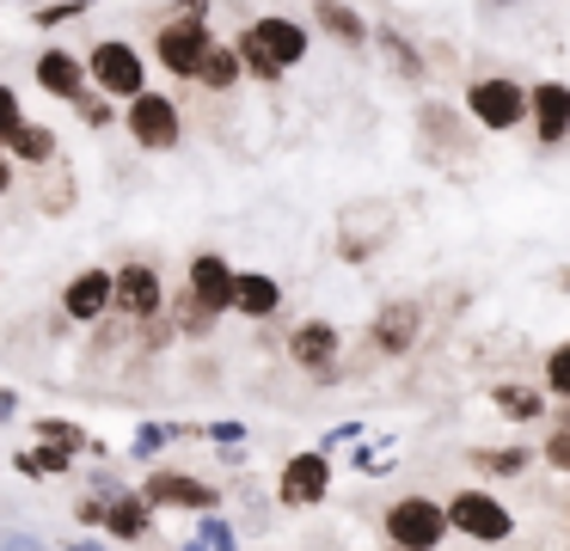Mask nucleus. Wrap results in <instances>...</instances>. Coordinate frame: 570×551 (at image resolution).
<instances>
[{
	"label": "nucleus",
	"instance_id": "1",
	"mask_svg": "<svg viewBox=\"0 0 570 551\" xmlns=\"http://www.w3.org/2000/svg\"><path fill=\"white\" fill-rule=\"evenodd\" d=\"M239 56H246V68L258 73V80H283V73L307 56V31H301L295 19H252L246 31H239Z\"/></svg>",
	"mask_w": 570,
	"mask_h": 551
},
{
	"label": "nucleus",
	"instance_id": "2",
	"mask_svg": "<svg viewBox=\"0 0 570 551\" xmlns=\"http://www.w3.org/2000/svg\"><path fill=\"white\" fill-rule=\"evenodd\" d=\"M160 61H166V73H185V80H197L203 73V61H209V49H215V37H209V24H203V12H185V19H166V31H160Z\"/></svg>",
	"mask_w": 570,
	"mask_h": 551
},
{
	"label": "nucleus",
	"instance_id": "3",
	"mask_svg": "<svg viewBox=\"0 0 570 551\" xmlns=\"http://www.w3.org/2000/svg\"><path fill=\"white\" fill-rule=\"evenodd\" d=\"M466 110L484 129H515V122L528 117V92H521L515 80H503V73H484V80L466 86Z\"/></svg>",
	"mask_w": 570,
	"mask_h": 551
},
{
	"label": "nucleus",
	"instance_id": "4",
	"mask_svg": "<svg viewBox=\"0 0 570 551\" xmlns=\"http://www.w3.org/2000/svg\"><path fill=\"white\" fill-rule=\"evenodd\" d=\"M448 509H435V502H423V496H405V502H393V514H386V533H393V545H411V551H430L435 539L448 533Z\"/></svg>",
	"mask_w": 570,
	"mask_h": 551
},
{
	"label": "nucleus",
	"instance_id": "5",
	"mask_svg": "<svg viewBox=\"0 0 570 551\" xmlns=\"http://www.w3.org/2000/svg\"><path fill=\"white\" fill-rule=\"evenodd\" d=\"M129 135H136L148 154L178 147V105L166 92H136V98H129Z\"/></svg>",
	"mask_w": 570,
	"mask_h": 551
},
{
	"label": "nucleus",
	"instance_id": "6",
	"mask_svg": "<svg viewBox=\"0 0 570 551\" xmlns=\"http://www.w3.org/2000/svg\"><path fill=\"white\" fill-rule=\"evenodd\" d=\"M92 80H99V92H111V98H136L141 92V56L124 43V37H105L99 49H92Z\"/></svg>",
	"mask_w": 570,
	"mask_h": 551
},
{
	"label": "nucleus",
	"instance_id": "7",
	"mask_svg": "<svg viewBox=\"0 0 570 551\" xmlns=\"http://www.w3.org/2000/svg\"><path fill=\"white\" fill-rule=\"evenodd\" d=\"M448 521L460 527L466 539H509V509L497 496H484V490H460L454 502H448Z\"/></svg>",
	"mask_w": 570,
	"mask_h": 551
},
{
	"label": "nucleus",
	"instance_id": "8",
	"mask_svg": "<svg viewBox=\"0 0 570 551\" xmlns=\"http://www.w3.org/2000/svg\"><path fill=\"white\" fill-rule=\"evenodd\" d=\"M141 496L160 502V509H209L215 484H203V478H190V472H154L148 484H141Z\"/></svg>",
	"mask_w": 570,
	"mask_h": 551
},
{
	"label": "nucleus",
	"instance_id": "9",
	"mask_svg": "<svg viewBox=\"0 0 570 551\" xmlns=\"http://www.w3.org/2000/svg\"><path fill=\"white\" fill-rule=\"evenodd\" d=\"M160 301H166V288H160V276H154L148 264H124V269H117V306H124L129 318H154V313H160Z\"/></svg>",
	"mask_w": 570,
	"mask_h": 551
},
{
	"label": "nucleus",
	"instance_id": "10",
	"mask_svg": "<svg viewBox=\"0 0 570 551\" xmlns=\"http://www.w3.org/2000/svg\"><path fill=\"white\" fill-rule=\"evenodd\" d=\"M234 288H239V276L222 264V257H197V264H190V301H197L203 313L234 306Z\"/></svg>",
	"mask_w": 570,
	"mask_h": 551
},
{
	"label": "nucleus",
	"instance_id": "11",
	"mask_svg": "<svg viewBox=\"0 0 570 551\" xmlns=\"http://www.w3.org/2000/svg\"><path fill=\"white\" fill-rule=\"evenodd\" d=\"M325 478H332L325 453H301V460H288V472H283V502H288V509H307V502H320V496H325Z\"/></svg>",
	"mask_w": 570,
	"mask_h": 551
},
{
	"label": "nucleus",
	"instance_id": "12",
	"mask_svg": "<svg viewBox=\"0 0 570 551\" xmlns=\"http://www.w3.org/2000/svg\"><path fill=\"white\" fill-rule=\"evenodd\" d=\"M533 129H540V141H564L570 135V86L564 80L533 86Z\"/></svg>",
	"mask_w": 570,
	"mask_h": 551
},
{
	"label": "nucleus",
	"instance_id": "13",
	"mask_svg": "<svg viewBox=\"0 0 570 551\" xmlns=\"http://www.w3.org/2000/svg\"><path fill=\"white\" fill-rule=\"evenodd\" d=\"M87 61H75V56H68V49H43V56H38V86H43V92H50V98H80V92H87Z\"/></svg>",
	"mask_w": 570,
	"mask_h": 551
},
{
	"label": "nucleus",
	"instance_id": "14",
	"mask_svg": "<svg viewBox=\"0 0 570 551\" xmlns=\"http://www.w3.org/2000/svg\"><path fill=\"white\" fill-rule=\"evenodd\" d=\"M117 294V276H105V269H87V276L68 282V318H99L105 306H111Z\"/></svg>",
	"mask_w": 570,
	"mask_h": 551
},
{
	"label": "nucleus",
	"instance_id": "15",
	"mask_svg": "<svg viewBox=\"0 0 570 551\" xmlns=\"http://www.w3.org/2000/svg\"><path fill=\"white\" fill-rule=\"evenodd\" d=\"M417 325H423V313L411 301H399V306H386V313L374 318V343H381L386 355H399V350H411V343H417Z\"/></svg>",
	"mask_w": 570,
	"mask_h": 551
},
{
	"label": "nucleus",
	"instance_id": "16",
	"mask_svg": "<svg viewBox=\"0 0 570 551\" xmlns=\"http://www.w3.org/2000/svg\"><path fill=\"white\" fill-rule=\"evenodd\" d=\"M288 350H295V362L301 367H332V355H337V331L332 325H320V318H313V325H301L295 331V343H288Z\"/></svg>",
	"mask_w": 570,
	"mask_h": 551
},
{
	"label": "nucleus",
	"instance_id": "17",
	"mask_svg": "<svg viewBox=\"0 0 570 551\" xmlns=\"http://www.w3.org/2000/svg\"><path fill=\"white\" fill-rule=\"evenodd\" d=\"M313 19H320L337 43H368V37H374L368 24H362V12H350L344 0H313Z\"/></svg>",
	"mask_w": 570,
	"mask_h": 551
},
{
	"label": "nucleus",
	"instance_id": "18",
	"mask_svg": "<svg viewBox=\"0 0 570 551\" xmlns=\"http://www.w3.org/2000/svg\"><path fill=\"white\" fill-rule=\"evenodd\" d=\"M105 527H111L117 539H141L148 533V496H117L111 509H105Z\"/></svg>",
	"mask_w": 570,
	"mask_h": 551
},
{
	"label": "nucleus",
	"instance_id": "19",
	"mask_svg": "<svg viewBox=\"0 0 570 551\" xmlns=\"http://www.w3.org/2000/svg\"><path fill=\"white\" fill-rule=\"evenodd\" d=\"M276 301H283V294H276V282H271V276H239V288H234V306H239V313L271 318V313H276Z\"/></svg>",
	"mask_w": 570,
	"mask_h": 551
},
{
	"label": "nucleus",
	"instance_id": "20",
	"mask_svg": "<svg viewBox=\"0 0 570 551\" xmlns=\"http://www.w3.org/2000/svg\"><path fill=\"white\" fill-rule=\"evenodd\" d=\"M239 68H246V56H239V49H222V43H215L197 80L209 86V92H222V86H234V80H239Z\"/></svg>",
	"mask_w": 570,
	"mask_h": 551
},
{
	"label": "nucleus",
	"instance_id": "21",
	"mask_svg": "<svg viewBox=\"0 0 570 551\" xmlns=\"http://www.w3.org/2000/svg\"><path fill=\"white\" fill-rule=\"evenodd\" d=\"M7 147H13L19 159H50L56 154V129H43V122H19V135Z\"/></svg>",
	"mask_w": 570,
	"mask_h": 551
},
{
	"label": "nucleus",
	"instance_id": "22",
	"mask_svg": "<svg viewBox=\"0 0 570 551\" xmlns=\"http://www.w3.org/2000/svg\"><path fill=\"white\" fill-rule=\"evenodd\" d=\"M374 43H381V49H386V56H393V68H399V73H411V80H417V73H423V61H417V49H411V43H405V37H393V31H374Z\"/></svg>",
	"mask_w": 570,
	"mask_h": 551
},
{
	"label": "nucleus",
	"instance_id": "23",
	"mask_svg": "<svg viewBox=\"0 0 570 551\" xmlns=\"http://www.w3.org/2000/svg\"><path fill=\"white\" fill-rule=\"evenodd\" d=\"M68 453H75V447L50 441L43 453H19V472H68Z\"/></svg>",
	"mask_w": 570,
	"mask_h": 551
},
{
	"label": "nucleus",
	"instance_id": "24",
	"mask_svg": "<svg viewBox=\"0 0 570 551\" xmlns=\"http://www.w3.org/2000/svg\"><path fill=\"white\" fill-rule=\"evenodd\" d=\"M497 404L509 416H540V392H528V386H497Z\"/></svg>",
	"mask_w": 570,
	"mask_h": 551
},
{
	"label": "nucleus",
	"instance_id": "25",
	"mask_svg": "<svg viewBox=\"0 0 570 551\" xmlns=\"http://www.w3.org/2000/svg\"><path fill=\"white\" fill-rule=\"evenodd\" d=\"M546 386L570 399V343H558V350H552V362H546Z\"/></svg>",
	"mask_w": 570,
	"mask_h": 551
},
{
	"label": "nucleus",
	"instance_id": "26",
	"mask_svg": "<svg viewBox=\"0 0 570 551\" xmlns=\"http://www.w3.org/2000/svg\"><path fill=\"white\" fill-rule=\"evenodd\" d=\"M19 122H26V117H19V92H13V86H0V141H13Z\"/></svg>",
	"mask_w": 570,
	"mask_h": 551
},
{
	"label": "nucleus",
	"instance_id": "27",
	"mask_svg": "<svg viewBox=\"0 0 570 551\" xmlns=\"http://www.w3.org/2000/svg\"><path fill=\"white\" fill-rule=\"evenodd\" d=\"M87 12V0H50V7H38V24H68Z\"/></svg>",
	"mask_w": 570,
	"mask_h": 551
},
{
	"label": "nucleus",
	"instance_id": "28",
	"mask_svg": "<svg viewBox=\"0 0 570 551\" xmlns=\"http://www.w3.org/2000/svg\"><path fill=\"white\" fill-rule=\"evenodd\" d=\"M479 465H491V472H521V465H528V453H521V447H509V453H479Z\"/></svg>",
	"mask_w": 570,
	"mask_h": 551
},
{
	"label": "nucleus",
	"instance_id": "29",
	"mask_svg": "<svg viewBox=\"0 0 570 551\" xmlns=\"http://www.w3.org/2000/svg\"><path fill=\"white\" fill-rule=\"evenodd\" d=\"M203 545H209V551H234V527H222V521H203Z\"/></svg>",
	"mask_w": 570,
	"mask_h": 551
},
{
	"label": "nucleus",
	"instance_id": "30",
	"mask_svg": "<svg viewBox=\"0 0 570 551\" xmlns=\"http://www.w3.org/2000/svg\"><path fill=\"white\" fill-rule=\"evenodd\" d=\"M546 460H552V465H564V472H570V423L558 429L552 441H546Z\"/></svg>",
	"mask_w": 570,
	"mask_h": 551
},
{
	"label": "nucleus",
	"instance_id": "31",
	"mask_svg": "<svg viewBox=\"0 0 570 551\" xmlns=\"http://www.w3.org/2000/svg\"><path fill=\"white\" fill-rule=\"evenodd\" d=\"M160 435H166V429L148 423V429H141V441H136V453H154V447H160Z\"/></svg>",
	"mask_w": 570,
	"mask_h": 551
},
{
	"label": "nucleus",
	"instance_id": "32",
	"mask_svg": "<svg viewBox=\"0 0 570 551\" xmlns=\"http://www.w3.org/2000/svg\"><path fill=\"white\" fill-rule=\"evenodd\" d=\"M0 551H43V545L31 533H13V539H0Z\"/></svg>",
	"mask_w": 570,
	"mask_h": 551
},
{
	"label": "nucleus",
	"instance_id": "33",
	"mask_svg": "<svg viewBox=\"0 0 570 551\" xmlns=\"http://www.w3.org/2000/svg\"><path fill=\"white\" fill-rule=\"evenodd\" d=\"M7 184H13V166H7V159H0V190H7Z\"/></svg>",
	"mask_w": 570,
	"mask_h": 551
},
{
	"label": "nucleus",
	"instance_id": "34",
	"mask_svg": "<svg viewBox=\"0 0 570 551\" xmlns=\"http://www.w3.org/2000/svg\"><path fill=\"white\" fill-rule=\"evenodd\" d=\"M484 7H515V0H484Z\"/></svg>",
	"mask_w": 570,
	"mask_h": 551
},
{
	"label": "nucleus",
	"instance_id": "35",
	"mask_svg": "<svg viewBox=\"0 0 570 551\" xmlns=\"http://www.w3.org/2000/svg\"><path fill=\"white\" fill-rule=\"evenodd\" d=\"M68 551H92V545H68Z\"/></svg>",
	"mask_w": 570,
	"mask_h": 551
},
{
	"label": "nucleus",
	"instance_id": "36",
	"mask_svg": "<svg viewBox=\"0 0 570 551\" xmlns=\"http://www.w3.org/2000/svg\"><path fill=\"white\" fill-rule=\"evenodd\" d=\"M190 551H209V545H190Z\"/></svg>",
	"mask_w": 570,
	"mask_h": 551
},
{
	"label": "nucleus",
	"instance_id": "37",
	"mask_svg": "<svg viewBox=\"0 0 570 551\" xmlns=\"http://www.w3.org/2000/svg\"><path fill=\"white\" fill-rule=\"evenodd\" d=\"M393 551H411V545H393Z\"/></svg>",
	"mask_w": 570,
	"mask_h": 551
}]
</instances>
